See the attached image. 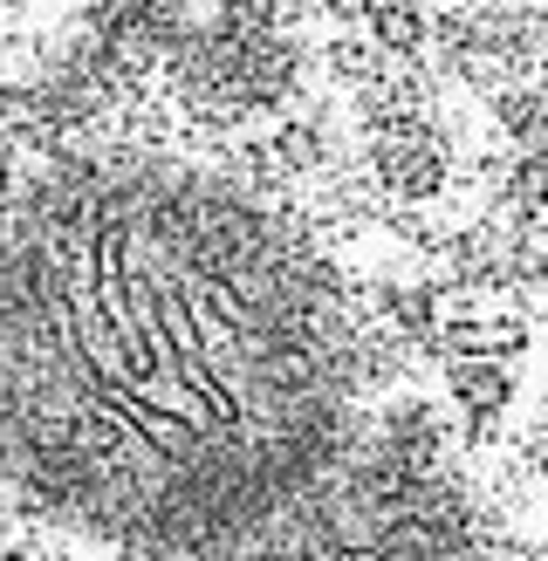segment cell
Returning <instances> with one entry per match:
<instances>
[{
    "label": "cell",
    "instance_id": "6da1fadb",
    "mask_svg": "<svg viewBox=\"0 0 548 561\" xmlns=\"http://www.w3.org/2000/svg\"><path fill=\"white\" fill-rule=\"evenodd\" d=\"M322 267L233 185L82 158L0 219V466L145 554L219 548L336 425Z\"/></svg>",
    "mask_w": 548,
    "mask_h": 561
},
{
    "label": "cell",
    "instance_id": "7a4b0ae2",
    "mask_svg": "<svg viewBox=\"0 0 548 561\" xmlns=\"http://www.w3.org/2000/svg\"><path fill=\"white\" fill-rule=\"evenodd\" d=\"M377 179L398 199H432V192H446V151H438V137L432 145H377Z\"/></svg>",
    "mask_w": 548,
    "mask_h": 561
},
{
    "label": "cell",
    "instance_id": "3957f363",
    "mask_svg": "<svg viewBox=\"0 0 548 561\" xmlns=\"http://www.w3.org/2000/svg\"><path fill=\"white\" fill-rule=\"evenodd\" d=\"M446 383H453V398H459L466 411H487V417H501L507 398H514V377L501 370V363H459Z\"/></svg>",
    "mask_w": 548,
    "mask_h": 561
},
{
    "label": "cell",
    "instance_id": "277c9868",
    "mask_svg": "<svg viewBox=\"0 0 548 561\" xmlns=\"http://www.w3.org/2000/svg\"><path fill=\"white\" fill-rule=\"evenodd\" d=\"M267 158L282 164V172H322V164H329V137L316 124H282L267 137Z\"/></svg>",
    "mask_w": 548,
    "mask_h": 561
},
{
    "label": "cell",
    "instance_id": "5b68a950",
    "mask_svg": "<svg viewBox=\"0 0 548 561\" xmlns=\"http://www.w3.org/2000/svg\"><path fill=\"white\" fill-rule=\"evenodd\" d=\"M364 21H370V35H377L384 55H411V48L432 35V21H425L419 8H370Z\"/></svg>",
    "mask_w": 548,
    "mask_h": 561
},
{
    "label": "cell",
    "instance_id": "8992f818",
    "mask_svg": "<svg viewBox=\"0 0 548 561\" xmlns=\"http://www.w3.org/2000/svg\"><path fill=\"white\" fill-rule=\"evenodd\" d=\"M377 548H384V561H432L438 548H446V535H438L432 520L404 514V520H391V527L377 535Z\"/></svg>",
    "mask_w": 548,
    "mask_h": 561
},
{
    "label": "cell",
    "instance_id": "52a82bcc",
    "mask_svg": "<svg viewBox=\"0 0 548 561\" xmlns=\"http://www.w3.org/2000/svg\"><path fill=\"white\" fill-rule=\"evenodd\" d=\"M329 62H336L343 82H370V90H377L384 69H391V55H377V48H364V42H336V48H329Z\"/></svg>",
    "mask_w": 548,
    "mask_h": 561
},
{
    "label": "cell",
    "instance_id": "ba28073f",
    "mask_svg": "<svg viewBox=\"0 0 548 561\" xmlns=\"http://www.w3.org/2000/svg\"><path fill=\"white\" fill-rule=\"evenodd\" d=\"M322 561H384L377 541H336V548H322Z\"/></svg>",
    "mask_w": 548,
    "mask_h": 561
},
{
    "label": "cell",
    "instance_id": "9c48e42d",
    "mask_svg": "<svg viewBox=\"0 0 548 561\" xmlns=\"http://www.w3.org/2000/svg\"><path fill=\"white\" fill-rule=\"evenodd\" d=\"M14 192V158H8V145H0V199Z\"/></svg>",
    "mask_w": 548,
    "mask_h": 561
},
{
    "label": "cell",
    "instance_id": "30bf717a",
    "mask_svg": "<svg viewBox=\"0 0 548 561\" xmlns=\"http://www.w3.org/2000/svg\"><path fill=\"white\" fill-rule=\"evenodd\" d=\"M535 466H541V480H548V445H541V453H535Z\"/></svg>",
    "mask_w": 548,
    "mask_h": 561
},
{
    "label": "cell",
    "instance_id": "8fae6325",
    "mask_svg": "<svg viewBox=\"0 0 548 561\" xmlns=\"http://www.w3.org/2000/svg\"><path fill=\"white\" fill-rule=\"evenodd\" d=\"M0 561H21V554H0Z\"/></svg>",
    "mask_w": 548,
    "mask_h": 561
}]
</instances>
